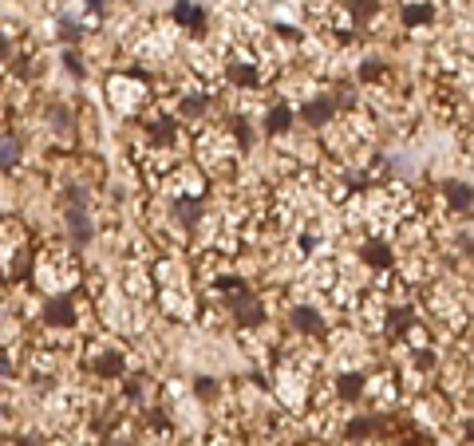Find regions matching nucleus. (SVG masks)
<instances>
[{"mask_svg":"<svg viewBox=\"0 0 474 446\" xmlns=\"http://www.w3.org/2000/svg\"><path fill=\"white\" fill-rule=\"evenodd\" d=\"M174 20H178V24H190V28H198V24L206 20V12L198 8V4H190V0H178V4H174Z\"/></svg>","mask_w":474,"mask_h":446,"instance_id":"nucleus-1","label":"nucleus"},{"mask_svg":"<svg viewBox=\"0 0 474 446\" xmlns=\"http://www.w3.org/2000/svg\"><path fill=\"white\" fill-rule=\"evenodd\" d=\"M174 213H178L186 225H194V221L202 218V202L198 198H174Z\"/></svg>","mask_w":474,"mask_h":446,"instance_id":"nucleus-2","label":"nucleus"},{"mask_svg":"<svg viewBox=\"0 0 474 446\" xmlns=\"http://www.w3.org/2000/svg\"><path fill=\"white\" fill-rule=\"evenodd\" d=\"M363 261H368V265H375V268H384V265H392V253H387L384 241H372V245L363 249Z\"/></svg>","mask_w":474,"mask_h":446,"instance_id":"nucleus-3","label":"nucleus"},{"mask_svg":"<svg viewBox=\"0 0 474 446\" xmlns=\"http://www.w3.org/2000/svg\"><path fill=\"white\" fill-rule=\"evenodd\" d=\"M48 320H51V324H71V300L68 297L51 300V304H48Z\"/></svg>","mask_w":474,"mask_h":446,"instance_id":"nucleus-4","label":"nucleus"},{"mask_svg":"<svg viewBox=\"0 0 474 446\" xmlns=\"http://www.w3.org/2000/svg\"><path fill=\"white\" fill-rule=\"evenodd\" d=\"M20 162V142L16 139H0V166L8 170V166H16Z\"/></svg>","mask_w":474,"mask_h":446,"instance_id":"nucleus-5","label":"nucleus"},{"mask_svg":"<svg viewBox=\"0 0 474 446\" xmlns=\"http://www.w3.org/2000/svg\"><path fill=\"white\" fill-rule=\"evenodd\" d=\"M230 80H233V83H245V87H253V83H257V71H253L249 63H230Z\"/></svg>","mask_w":474,"mask_h":446,"instance_id":"nucleus-6","label":"nucleus"},{"mask_svg":"<svg viewBox=\"0 0 474 446\" xmlns=\"http://www.w3.org/2000/svg\"><path fill=\"white\" fill-rule=\"evenodd\" d=\"M328 115H332V103H308V107H304V119L313 123V127H320Z\"/></svg>","mask_w":474,"mask_h":446,"instance_id":"nucleus-7","label":"nucleus"},{"mask_svg":"<svg viewBox=\"0 0 474 446\" xmlns=\"http://www.w3.org/2000/svg\"><path fill=\"white\" fill-rule=\"evenodd\" d=\"M431 20V4H407L404 8V24H423Z\"/></svg>","mask_w":474,"mask_h":446,"instance_id":"nucleus-8","label":"nucleus"},{"mask_svg":"<svg viewBox=\"0 0 474 446\" xmlns=\"http://www.w3.org/2000/svg\"><path fill=\"white\" fill-rule=\"evenodd\" d=\"M237 316H242V324H257L261 320V304L257 300H242L237 304Z\"/></svg>","mask_w":474,"mask_h":446,"instance_id":"nucleus-9","label":"nucleus"},{"mask_svg":"<svg viewBox=\"0 0 474 446\" xmlns=\"http://www.w3.org/2000/svg\"><path fill=\"white\" fill-rule=\"evenodd\" d=\"M289 119H293V115H289V107H273V115H269V130H273V135H281V130L289 127Z\"/></svg>","mask_w":474,"mask_h":446,"instance_id":"nucleus-10","label":"nucleus"},{"mask_svg":"<svg viewBox=\"0 0 474 446\" xmlns=\"http://www.w3.org/2000/svg\"><path fill=\"white\" fill-rule=\"evenodd\" d=\"M297 324L313 328V332H316V328H320V320H316V312H308V308H297Z\"/></svg>","mask_w":474,"mask_h":446,"instance_id":"nucleus-11","label":"nucleus"},{"mask_svg":"<svg viewBox=\"0 0 474 446\" xmlns=\"http://www.w3.org/2000/svg\"><path fill=\"white\" fill-rule=\"evenodd\" d=\"M87 4H91V8H103V0H87Z\"/></svg>","mask_w":474,"mask_h":446,"instance_id":"nucleus-12","label":"nucleus"}]
</instances>
